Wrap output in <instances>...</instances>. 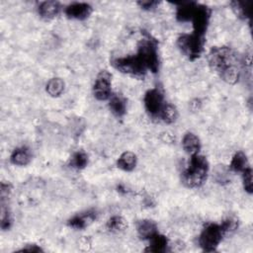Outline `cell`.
Masks as SVG:
<instances>
[{"label":"cell","instance_id":"cell-28","mask_svg":"<svg viewBox=\"0 0 253 253\" xmlns=\"http://www.w3.org/2000/svg\"><path fill=\"white\" fill-rule=\"evenodd\" d=\"M228 171L226 169H224L222 167V165H219L218 167H216L215 172H214V177L217 183L219 184H223V183H227L228 179H229V175H228Z\"/></svg>","mask_w":253,"mask_h":253},{"label":"cell","instance_id":"cell-2","mask_svg":"<svg viewBox=\"0 0 253 253\" xmlns=\"http://www.w3.org/2000/svg\"><path fill=\"white\" fill-rule=\"evenodd\" d=\"M209 162L203 155H191L189 165L182 173V181L188 188H199L207 180Z\"/></svg>","mask_w":253,"mask_h":253},{"label":"cell","instance_id":"cell-30","mask_svg":"<svg viewBox=\"0 0 253 253\" xmlns=\"http://www.w3.org/2000/svg\"><path fill=\"white\" fill-rule=\"evenodd\" d=\"M20 251H28V252H42V249L36 245V244H30V245H27L26 247L22 248Z\"/></svg>","mask_w":253,"mask_h":253},{"label":"cell","instance_id":"cell-24","mask_svg":"<svg viewBox=\"0 0 253 253\" xmlns=\"http://www.w3.org/2000/svg\"><path fill=\"white\" fill-rule=\"evenodd\" d=\"M231 8L235 15L241 19H247L250 16V3L243 1H232Z\"/></svg>","mask_w":253,"mask_h":253},{"label":"cell","instance_id":"cell-13","mask_svg":"<svg viewBox=\"0 0 253 253\" xmlns=\"http://www.w3.org/2000/svg\"><path fill=\"white\" fill-rule=\"evenodd\" d=\"M60 10V3L57 1H44L39 5V15L44 20H51L57 16Z\"/></svg>","mask_w":253,"mask_h":253},{"label":"cell","instance_id":"cell-23","mask_svg":"<svg viewBox=\"0 0 253 253\" xmlns=\"http://www.w3.org/2000/svg\"><path fill=\"white\" fill-rule=\"evenodd\" d=\"M106 226H107V229L109 231L114 232V233H118V232L124 231L127 227V222L123 216L114 215L111 218H109V220L107 221Z\"/></svg>","mask_w":253,"mask_h":253},{"label":"cell","instance_id":"cell-27","mask_svg":"<svg viewBox=\"0 0 253 253\" xmlns=\"http://www.w3.org/2000/svg\"><path fill=\"white\" fill-rule=\"evenodd\" d=\"M242 180H243V188L248 194H252L253 192V183H252V169L250 167L246 168L242 172Z\"/></svg>","mask_w":253,"mask_h":253},{"label":"cell","instance_id":"cell-8","mask_svg":"<svg viewBox=\"0 0 253 253\" xmlns=\"http://www.w3.org/2000/svg\"><path fill=\"white\" fill-rule=\"evenodd\" d=\"M144 108L149 116L158 118L159 114L166 102H164V95L160 88L155 87L148 90L143 98Z\"/></svg>","mask_w":253,"mask_h":253},{"label":"cell","instance_id":"cell-17","mask_svg":"<svg viewBox=\"0 0 253 253\" xmlns=\"http://www.w3.org/2000/svg\"><path fill=\"white\" fill-rule=\"evenodd\" d=\"M183 149L190 155L198 154L201 149V142L199 137L193 132H187L182 139Z\"/></svg>","mask_w":253,"mask_h":253},{"label":"cell","instance_id":"cell-1","mask_svg":"<svg viewBox=\"0 0 253 253\" xmlns=\"http://www.w3.org/2000/svg\"><path fill=\"white\" fill-rule=\"evenodd\" d=\"M208 62L210 68L227 84L234 85L239 81L241 73L240 60L231 47H211L208 54Z\"/></svg>","mask_w":253,"mask_h":253},{"label":"cell","instance_id":"cell-12","mask_svg":"<svg viewBox=\"0 0 253 253\" xmlns=\"http://www.w3.org/2000/svg\"><path fill=\"white\" fill-rule=\"evenodd\" d=\"M136 230L141 239H150L158 233V227L155 221L151 219H141L136 223Z\"/></svg>","mask_w":253,"mask_h":253},{"label":"cell","instance_id":"cell-19","mask_svg":"<svg viewBox=\"0 0 253 253\" xmlns=\"http://www.w3.org/2000/svg\"><path fill=\"white\" fill-rule=\"evenodd\" d=\"M136 155L131 151H125L117 160V166L123 171H132L136 166Z\"/></svg>","mask_w":253,"mask_h":253},{"label":"cell","instance_id":"cell-26","mask_svg":"<svg viewBox=\"0 0 253 253\" xmlns=\"http://www.w3.org/2000/svg\"><path fill=\"white\" fill-rule=\"evenodd\" d=\"M13 219L11 216V213L8 210V207L6 206V202H1V222L0 226L2 230H8L12 225Z\"/></svg>","mask_w":253,"mask_h":253},{"label":"cell","instance_id":"cell-22","mask_svg":"<svg viewBox=\"0 0 253 253\" xmlns=\"http://www.w3.org/2000/svg\"><path fill=\"white\" fill-rule=\"evenodd\" d=\"M158 118L166 124H173L178 118L177 109L172 104L165 103Z\"/></svg>","mask_w":253,"mask_h":253},{"label":"cell","instance_id":"cell-3","mask_svg":"<svg viewBox=\"0 0 253 253\" xmlns=\"http://www.w3.org/2000/svg\"><path fill=\"white\" fill-rule=\"evenodd\" d=\"M157 41L150 35L144 34L137 47V57L147 70L156 73L159 69V57L157 50Z\"/></svg>","mask_w":253,"mask_h":253},{"label":"cell","instance_id":"cell-20","mask_svg":"<svg viewBox=\"0 0 253 253\" xmlns=\"http://www.w3.org/2000/svg\"><path fill=\"white\" fill-rule=\"evenodd\" d=\"M249 167L247 156L244 152L238 151L236 152L229 164V169L233 172H243L246 168Z\"/></svg>","mask_w":253,"mask_h":253},{"label":"cell","instance_id":"cell-25","mask_svg":"<svg viewBox=\"0 0 253 253\" xmlns=\"http://www.w3.org/2000/svg\"><path fill=\"white\" fill-rule=\"evenodd\" d=\"M69 164L72 168L81 170L85 168L88 164V155L84 151H77L71 156Z\"/></svg>","mask_w":253,"mask_h":253},{"label":"cell","instance_id":"cell-9","mask_svg":"<svg viewBox=\"0 0 253 253\" xmlns=\"http://www.w3.org/2000/svg\"><path fill=\"white\" fill-rule=\"evenodd\" d=\"M210 17H211V10L201 4H197L193 17L191 19V22L193 23V29H194V34L205 37L206 31L209 26L210 22Z\"/></svg>","mask_w":253,"mask_h":253},{"label":"cell","instance_id":"cell-14","mask_svg":"<svg viewBox=\"0 0 253 253\" xmlns=\"http://www.w3.org/2000/svg\"><path fill=\"white\" fill-rule=\"evenodd\" d=\"M10 160L14 165L17 166H26L32 160V153L30 148L27 146H20L13 150Z\"/></svg>","mask_w":253,"mask_h":253},{"label":"cell","instance_id":"cell-6","mask_svg":"<svg viewBox=\"0 0 253 253\" xmlns=\"http://www.w3.org/2000/svg\"><path fill=\"white\" fill-rule=\"evenodd\" d=\"M112 65L122 73L136 79H143L147 70L136 54L115 58L112 60Z\"/></svg>","mask_w":253,"mask_h":253},{"label":"cell","instance_id":"cell-21","mask_svg":"<svg viewBox=\"0 0 253 253\" xmlns=\"http://www.w3.org/2000/svg\"><path fill=\"white\" fill-rule=\"evenodd\" d=\"M64 82L61 78H51L45 86L46 93L51 97H59L64 91Z\"/></svg>","mask_w":253,"mask_h":253},{"label":"cell","instance_id":"cell-7","mask_svg":"<svg viewBox=\"0 0 253 253\" xmlns=\"http://www.w3.org/2000/svg\"><path fill=\"white\" fill-rule=\"evenodd\" d=\"M94 97L99 101L109 100L112 96V75L107 70H101L93 85Z\"/></svg>","mask_w":253,"mask_h":253},{"label":"cell","instance_id":"cell-18","mask_svg":"<svg viewBox=\"0 0 253 253\" xmlns=\"http://www.w3.org/2000/svg\"><path fill=\"white\" fill-rule=\"evenodd\" d=\"M109 107L111 112L118 118H122L126 113V102L125 98L119 94L111 96L109 99Z\"/></svg>","mask_w":253,"mask_h":253},{"label":"cell","instance_id":"cell-5","mask_svg":"<svg viewBox=\"0 0 253 253\" xmlns=\"http://www.w3.org/2000/svg\"><path fill=\"white\" fill-rule=\"evenodd\" d=\"M205 37L196 34H184L177 39V45L179 49L190 59L195 60L199 58L204 50Z\"/></svg>","mask_w":253,"mask_h":253},{"label":"cell","instance_id":"cell-4","mask_svg":"<svg viewBox=\"0 0 253 253\" xmlns=\"http://www.w3.org/2000/svg\"><path fill=\"white\" fill-rule=\"evenodd\" d=\"M225 234L226 231L221 223H210L201 232L199 237V244L206 252L215 251L216 247Z\"/></svg>","mask_w":253,"mask_h":253},{"label":"cell","instance_id":"cell-29","mask_svg":"<svg viewBox=\"0 0 253 253\" xmlns=\"http://www.w3.org/2000/svg\"><path fill=\"white\" fill-rule=\"evenodd\" d=\"M137 4L143 10H153L158 5V2L157 1H153V0H150V1H138Z\"/></svg>","mask_w":253,"mask_h":253},{"label":"cell","instance_id":"cell-15","mask_svg":"<svg viewBox=\"0 0 253 253\" xmlns=\"http://www.w3.org/2000/svg\"><path fill=\"white\" fill-rule=\"evenodd\" d=\"M175 4L178 5V8L176 10L177 20L179 22H190L198 3L188 1V2H180Z\"/></svg>","mask_w":253,"mask_h":253},{"label":"cell","instance_id":"cell-16","mask_svg":"<svg viewBox=\"0 0 253 253\" xmlns=\"http://www.w3.org/2000/svg\"><path fill=\"white\" fill-rule=\"evenodd\" d=\"M149 245L144 249L145 252H153V253H164L168 249V239L166 236L156 233L153 237L149 239Z\"/></svg>","mask_w":253,"mask_h":253},{"label":"cell","instance_id":"cell-10","mask_svg":"<svg viewBox=\"0 0 253 253\" xmlns=\"http://www.w3.org/2000/svg\"><path fill=\"white\" fill-rule=\"evenodd\" d=\"M64 13L69 19L85 20L92 13V7L87 3L74 2L65 7Z\"/></svg>","mask_w":253,"mask_h":253},{"label":"cell","instance_id":"cell-11","mask_svg":"<svg viewBox=\"0 0 253 253\" xmlns=\"http://www.w3.org/2000/svg\"><path fill=\"white\" fill-rule=\"evenodd\" d=\"M96 215L97 213L95 211H87L71 217L67 224L74 229H84L96 219Z\"/></svg>","mask_w":253,"mask_h":253}]
</instances>
